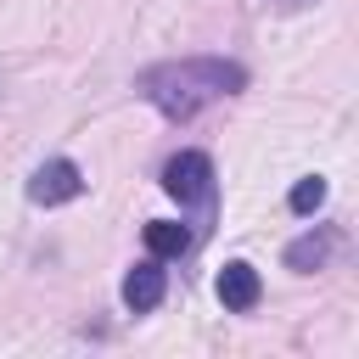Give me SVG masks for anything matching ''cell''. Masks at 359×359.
<instances>
[{"label":"cell","mask_w":359,"mask_h":359,"mask_svg":"<svg viewBox=\"0 0 359 359\" xmlns=\"http://www.w3.org/2000/svg\"><path fill=\"white\" fill-rule=\"evenodd\" d=\"M247 84V73L236 67V62H219V56H185V62H163V67H151L146 79H140V90H146V101L163 112V118H196L208 101H219V95H230V90H241Z\"/></svg>","instance_id":"1"},{"label":"cell","mask_w":359,"mask_h":359,"mask_svg":"<svg viewBox=\"0 0 359 359\" xmlns=\"http://www.w3.org/2000/svg\"><path fill=\"white\" fill-rule=\"evenodd\" d=\"M325 252H331V236H325V230H314V236H303V241H292V247H286V264H292V269H320V264H325Z\"/></svg>","instance_id":"7"},{"label":"cell","mask_w":359,"mask_h":359,"mask_svg":"<svg viewBox=\"0 0 359 359\" xmlns=\"http://www.w3.org/2000/svg\"><path fill=\"white\" fill-rule=\"evenodd\" d=\"M146 247H151V258H180L191 247V230L174 219H157V224H146Z\"/></svg>","instance_id":"6"},{"label":"cell","mask_w":359,"mask_h":359,"mask_svg":"<svg viewBox=\"0 0 359 359\" xmlns=\"http://www.w3.org/2000/svg\"><path fill=\"white\" fill-rule=\"evenodd\" d=\"M258 297H264V280H258L252 264H224V269H219V303H224V309L247 314Z\"/></svg>","instance_id":"4"},{"label":"cell","mask_w":359,"mask_h":359,"mask_svg":"<svg viewBox=\"0 0 359 359\" xmlns=\"http://www.w3.org/2000/svg\"><path fill=\"white\" fill-rule=\"evenodd\" d=\"M163 292H168V275H163L157 264H135V269L123 275V303H129L135 314H151V309L163 303Z\"/></svg>","instance_id":"5"},{"label":"cell","mask_w":359,"mask_h":359,"mask_svg":"<svg viewBox=\"0 0 359 359\" xmlns=\"http://www.w3.org/2000/svg\"><path fill=\"white\" fill-rule=\"evenodd\" d=\"M163 191H168L180 208L208 202V196H213V163H208L202 151H180V157H168V168H163Z\"/></svg>","instance_id":"2"},{"label":"cell","mask_w":359,"mask_h":359,"mask_svg":"<svg viewBox=\"0 0 359 359\" xmlns=\"http://www.w3.org/2000/svg\"><path fill=\"white\" fill-rule=\"evenodd\" d=\"M79 191H84V174H79L67 157L45 163V168L28 180V196H34V202H45V208H56V202H73Z\"/></svg>","instance_id":"3"},{"label":"cell","mask_w":359,"mask_h":359,"mask_svg":"<svg viewBox=\"0 0 359 359\" xmlns=\"http://www.w3.org/2000/svg\"><path fill=\"white\" fill-rule=\"evenodd\" d=\"M320 202H325V180H314V174H309V180H297V185H292V213H314Z\"/></svg>","instance_id":"8"}]
</instances>
